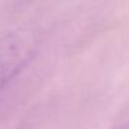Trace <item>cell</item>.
<instances>
[{
	"label": "cell",
	"mask_w": 129,
	"mask_h": 129,
	"mask_svg": "<svg viewBox=\"0 0 129 129\" xmlns=\"http://www.w3.org/2000/svg\"><path fill=\"white\" fill-rule=\"evenodd\" d=\"M35 40L29 32H11L0 39V90H3L29 62Z\"/></svg>",
	"instance_id": "1"
}]
</instances>
